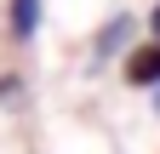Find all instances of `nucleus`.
<instances>
[{"label": "nucleus", "mask_w": 160, "mask_h": 154, "mask_svg": "<svg viewBox=\"0 0 160 154\" xmlns=\"http://www.w3.org/2000/svg\"><path fill=\"white\" fill-rule=\"evenodd\" d=\"M120 74H126V86H160V40H149V46L126 51Z\"/></svg>", "instance_id": "nucleus-1"}, {"label": "nucleus", "mask_w": 160, "mask_h": 154, "mask_svg": "<svg viewBox=\"0 0 160 154\" xmlns=\"http://www.w3.org/2000/svg\"><path fill=\"white\" fill-rule=\"evenodd\" d=\"M154 108H160V86H154Z\"/></svg>", "instance_id": "nucleus-4"}, {"label": "nucleus", "mask_w": 160, "mask_h": 154, "mask_svg": "<svg viewBox=\"0 0 160 154\" xmlns=\"http://www.w3.org/2000/svg\"><path fill=\"white\" fill-rule=\"evenodd\" d=\"M34 29H40V0H12V34L34 40Z\"/></svg>", "instance_id": "nucleus-2"}, {"label": "nucleus", "mask_w": 160, "mask_h": 154, "mask_svg": "<svg viewBox=\"0 0 160 154\" xmlns=\"http://www.w3.org/2000/svg\"><path fill=\"white\" fill-rule=\"evenodd\" d=\"M149 29H154V40H160V6H154V17H149Z\"/></svg>", "instance_id": "nucleus-3"}]
</instances>
